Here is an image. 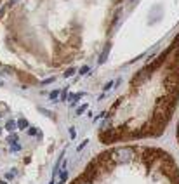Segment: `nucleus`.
Returning <instances> with one entry per match:
<instances>
[{"instance_id": "nucleus-12", "label": "nucleus", "mask_w": 179, "mask_h": 184, "mask_svg": "<svg viewBox=\"0 0 179 184\" xmlns=\"http://www.w3.org/2000/svg\"><path fill=\"white\" fill-rule=\"evenodd\" d=\"M75 135H77V132H75V129H73V127H70V137H71V139H75Z\"/></svg>"}, {"instance_id": "nucleus-18", "label": "nucleus", "mask_w": 179, "mask_h": 184, "mask_svg": "<svg viewBox=\"0 0 179 184\" xmlns=\"http://www.w3.org/2000/svg\"><path fill=\"white\" fill-rule=\"evenodd\" d=\"M14 176H16V172H7V176H5V177H7V179H12Z\"/></svg>"}, {"instance_id": "nucleus-2", "label": "nucleus", "mask_w": 179, "mask_h": 184, "mask_svg": "<svg viewBox=\"0 0 179 184\" xmlns=\"http://www.w3.org/2000/svg\"><path fill=\"white\" fill-rule=\"evenodd\" d=\"M153 71H155V70H153V68H151V64H149V66H146L144 70H141V71H139L138 75L134 76V80H132V83H134V85H136V83H139V85H141V83H144L146 80H148L149 76H151V73H153Z\"/></svg>"}, {"instance_id": "nucleus-9", "label": "nucleus", "mask_w": 179, "mask_h": 184, "mask_svg": "<svg viewBox=\"0 0 179 184\" xmlns=\"http://www.w3.org/2000/svg\"><path fill=\"white\" fill-rule=\"evenodd\" d=\"M85 109H87V104H84V106H80V108H79V109H77V115H82V113H84V111H85Z\"/></svg>"}, {"instance_id": "nucleus-20", "label": "nucleus", "mask_w": 179, "mask_h": 184, "mask_svg": "<svg viewBox=\"0 0 179 184\" xmlns=\"http://www.w3.org/2000/svg\"><path fill=\"white\" fill-rule=\"evenodd\" d=\"M0 184H7V182H5V181H0Z\"/></svg>"}, {"instance_id": "nucleus-23", "label": "nucleus", "mask_w": 179, "mask_h": 184, "mask_svg": "<svg viewBox=\"0 0 179 184\" xmlns=\"http://www.w3.org/2000/svg\"><path fill=\"white\" fill-rule=\"evenodd\" d=\"M177 40H179V38H177Z\"/></svg>"}, {"instance_id": "nucleus-5", "label": "nucleus", "mask_w": 179, "mask_h": 184, "mask_svg": "<svg viewBox=\"0 0 179 184\" xmlns=\"http://www.w3.org/2000/svg\"><path fill=\"white\" fill-rule=\"evenodd\" d=\"M16 127H18V125H16V122H14V120H9L7 124H5V129H7L9 132H12Z\"/></svg>"}, {"instance_id": "nucleus-1", "label": "nucleus", "mask_w": 179, "mask_h": 184, "mask_svg": "<svg viewBox=\"0 0 179 184\" xmlns=\"http://www.w3.org/2000/svg\"><path fill=\"white\" fill-rule=\"evenodd\" d=\"M134 156H136V150L131 146H118L108 153V158L113 165L115 163H129L134 160Z\"/></svg>"}, {"instance_id": "nucleus-22", "label": "nucleus", "mask_w": 179, "mask_h": 184, "mask_svg": "<svg viewBox=\"0 0 179 184\" xmlns=\"http://www.w3.org/2000/svg\"><path fill=\"white\" fill-rule=\"evenodd\" d=\"M2 85H4V83H2V82H0V87H2Z\"/></svg>"}, {"instance_id": "nucleus-19", "label": "nucleus", "mask_w": 179, "mask_h": 184, "mask_svg": "<svg viewBox=\"0 0 179 184\" xmlns=\"http://www.w3.org/2000/svg\"><path fill=\"white\" fill-rule=\"evenodd\" d=\"M177 135H179V122H177Z\"/></svg>"}, {"instance_id": "nucleus-7", "label": "nucleus", "mask_w": 179, "mask_h": 184, "mask_svg": "<svg viewBox=\"0 0 179 184\" xmlns=\"http://www.w3.org/2000/svg\"><path fill=\"white\" fill-rule=\"evenodd\" d=\"M73 73H75V68H68L66 71H64V76H66V78H70V76L73 75Z\"/></svg>"}, {"instance_id": "nucleus-13", "label": "nucleus", "mask_w": 179, "mask_h": 184, "mask_svg": "<svg viewBox=\"0 0 179 184\" xmlns=\"http://www.w3.org/2000/svg\"><path fill=\"white\" fill-rule=\"evenodd\" d=\"M113 85H115V82H108V83H106V85H105V90H110Z\"/></svg>"}, {"instance_id": "nucleus-3", "label": "nucleus", "mask_w": 179, "mask_h": 184, "mask_svg": "<svg viewBox=\"0 0 179 184\" xmlns=\"http://www.w3.org/2000/svg\"><path fill=\"white\" fill-rule=\"evenodd\" d=\"M110 47H111V44H106L105 45V49H103V52H101V57H99V64H103L106 61V57H108V52H110Z\"/></svg>"}, {"instance_id": "nucleus-17", "label": "nucleus", "mask_w": 179, "mask_h": 184, "mask_svg": "<svg viewBox=\"0 0 179 184\" xmlns=\"http://www.w3.org/2000/svg\"><path fill=\"white\" fill-rule=\"evenodd\" d=\"M87 143H89V141H84V144H80V146H79V148H77V150H79V151H82V150H84V148H85V146H87Z\"/></svg>"}, {"instance_id": "nucleus-4", "label": "nucleus", "mask_w": 179, "mask_h": 184, "mask_svg": "<svg viewBox=\"0 0 179 184\" xmlns=\"http://www.w3.org/2000/svg\"><path fill=\"white\" fill-rule=\"evenodd\" d=\"M68 179V170L66 167H63V170H61V176H59V184H64V181Z\"/></svg>"}, {"instance_id": "nucleus-15", "label": "nucleus", "mask_w": 179, "mask_h": 184, "mask_svg": "<svg viewBox=\"0 0 179 184\" xmlns=\"http://www.w3.org/2000/svg\"><path fill=\"white\" fill-rule=\"evenodd\" d=\"M28 134H30V135H37V129H35V127H31L30 130H28Z\"/></svg>"}, {"instance_id": "nucleus-21", "label": "nucleus", "mask_w": 179, "mask_h": 184, "mask_svg": "<svg viewBox=\"0 0 179 184\" xmlns=\"http://www.w3.org/2000/svg\"><path fill=\"white\" fill-rule=\"evenodd\" d=\"M14 2H18V0H11V4H14Z\"/></svg>"}, {"instance_id": "nucleus-8", "label": "nucleus", "mask_w": 179, "mask_h": 184, "mask_svg": "<svg viewBox=\"0 0 179 184\" xmlns=\"http://www.w3.org/2000/svg\"><path fill=\"white\" fill-rule=\"evenodd\" d=\"M49 97H51V99H57V97H59V90H52V92L49 94Z\"/></svg>"}, {"instance_id": "nucleus-14", "label": "nucleus", "mask_w": 179, "mask_h": 184, "mask_svg": "<svg viewBox=\"0 0 179 184\" xmlns=\"http://www.w3.org/2000/svg\"><path fill=\"white\" fill-rule=\"evenodd\" d=\"M51 82H54V78L51 76V78H45L44 82H42V85H47V83H51Z\"/></svg>"}, {"instance_id": "nucleus-11", "label": "nucleus", "mask_w": 179, "mask_h": 184, "mask_svg": "<svg viewBox=\"0 0 179 184\" xmlns=\"http://www.w3.org/2000/svg\"><path fill=\"white\" fill-rule=\"evenodd\" d=\"M87 71H89V66H82V68H80V75H85Z\"/></svg>"}, {"instance_id": "nucleus-16", "label": "nucleus", "mask_w": 179, "mask_h": 184, "mask_svg": "<svg viewBox=\"0 0 179 184\" xmlns=\"http://www.w3.org/2000/svg\"><path fill=\"white\" fill-rule=\"evenodd\" d=\"M11 150H12V151H19V150H21V146H19V144H12Z\"/></svg>"}, {"instance_id": "nucleus-10", "label": "nucleus", "mask_w": 179, "mask_h": 184, "mask_svg": "<svg viewBox=\"0 0 179 184\" xmlns=\"http://www.w3.org/2000/svg\"><path fill=\"white\" fill-rule=\"evenodd\" d=\"M9 143H11V144H14V143H18V135H11V137H9Z\"/></svg>"}, {"instance_id": "nucleus-6", "label": "nucleus", "mask_w": 179, "mask_h": 184, "mask_svg": "<svg viewBox=\"0 0 179 184\" xmlns=\"http://www.w3.org/2000/svg\"><path fill=\"white\" fill-rule=\"evenodd\" d=\"M16 125H18L19 129H26V127H28V122L24 120V118H19V120L16 122Z\"/></svg>"}]
</instances>
